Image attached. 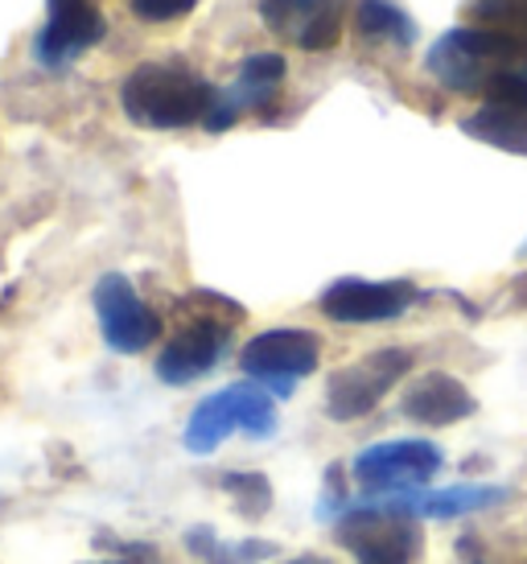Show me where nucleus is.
Wrapping results in <instances>:
<instances>
[{
    "label": "nucleus",
    "instance_id": "22",
    "mask_svg": "<svg viewBox=\"0 0 527 564\" xmlns=\"http://www.w3.org/2000/svg\"><path fill=\"white\" fill-rule=\"evenodd\" d=\"M519 75H524V79H527V63H524V66H519Z\"/></svg>",
    "mask_w": 527,
    "mask_h": 564
},
{
    "label": "nucleus",
    "instance_id": "9",
    "mask_svg": "<svg viewBox=\"0 0 527 564\" xmlns=\"http://www.w3.org/2000/svg\"><path fill=\"white\" fill-rule=\"evenodd\" d=\"M264 25L293 46L322 54L334 50L346 21V0H260Z\"/></svg>",
    "mask_w": 527,
    "mask_h": 564
},
{
    "label": "nucleus",
    "instance_id": "14",
    "mask_svg": "<svg viewBox=\"0 0 527 564\" xmlns=\"http://www.w3.org/2000/svg\"><path fill=\"white\" fill-rule=\"evenodd\" d=\"M235 429H239V383H232V388H223V392H215V395H206V400L194 408L186 433H182V445H186L190 454L206 457V454H215Z\"/></svg>",
    "mask_w": 527,
    "mask_h": 564
},
{
    "label": "nucleus",
    "instance_id": "7",
    "mask_svg": "<svg viewBox=\"0 0 527 564\" xmlns=\"http://www.w3.org/2000/svg\"><path fill=\"white\" fill-rule=\"evenodd\" d=\"M95 317L104 329V343L116 355H140L144 346L161 338V317L137 297L132 281L120 272H108L95 284Z\"/></svg>",
    "mask_w": 527,
    "mask_h": 564
},
{
    "label": "nucleus",
    "instance_id": "5",
    "mask_svg": "<svg viewBox=\"0 0 527 564\" xmlns=\"http://www.w3.org/2000/svg\"><path fill=\"white\" fill-rule=\"evenodd\" d=\"M408 371H412V350H404V346L372 350L367 359L351 362V367H342V371L330 376L326 412L334 421H358V416H367Z\"/></svg>",
    "mask_w": 527,
    "mask_h": 564
},
{
    "label": "nucleus",
    "instance_id": "19",
    "mask_svg": "<svg viewBox=\"0 0 527 564\" xmlns=\"http://www.w3.org/2000/svg\"><path fill=\"white\" fill-rule=\"evenodd\" d=\"M223 490L235 495L239 511L251 519H260L264 511H268V502H272V486H268L264 474H227V478H223Z\"/></svg>",
    "mask_w": 527,
    "mask_h": 564
},
{
    "label": "nucleus",
    "instance_id": "18",
    "mask_svg": "<svg viewBox=\"0 0 527 564\" xmlns=\"http://www.w3.org/2000/svg\"><path fill=\"white\" fill-rule=\"evenodd\" d=\"M186 549L206 564H251V561H268L272 556V544H260V540H244V544H223L211 528H194L186 535Z\"/></svg>",
    "mask_w": 527,
    "mask_h": 564
},
{
    "label": "nucleus",
    "instance_id": "3",
    "mask_svg": "<svg viewBox=\"0 0 527 564\" xmlns=\"http://www.w3.org/2000/svg\"><path fill=\"white\" fill-rule=\"evenodd\" d=\"M218 310H223V314H239V305L218 301L211 314L190 317L186 326L178 329V338L157 355V379H161V383L186 388V383L202 379L206 371H215L218 362H223L227 346H232L235 317H218Z\"/></svg>",
    "mask_w": 527,
    "mask_h": 564
},
{
    "label": "nucleus",
    "instance_id": "10",
    "mask_svg": "<svg viewBox=\"0 0 527 564\" xmlns=\"http://www.w3.org/2000/svg\"><path fill=\"white\" fill-rule=\"evenodd\" d=\"M417 297V289L408 281H334L322 293V314L330 322H346V326H372V322H391L400 317Z\"/></svg>",
    "mask_w": 527,
    "mask_h": 564
},
{
    "label": "nucleus",
    "instance_id": "11",
    "mask_svg": "<svg viewBox=\"0 0 527 564\" xmlns=\"http://www.w3.org/2000/svg\"><path fill=\"white\" fill-rule=\"evenodd\" d=\"M284 83V58L280 54H251L248 63L239 66V75L227 91H215V104L206 111V132H227L239 120V111L268 108L272 95Z\"/></svg>",
    "mask_w": 527,
    "mask_h": 564
},
{
    "label": "nucleus",
    "instance_id": "13",
    "mask_svg": "<svg viewBox=\"0 0 527 564\" xmlns=\"http://www.w3.org/2000/svg\"><path fill=\"white\" fill-rule=\"evenodd\" d=\"M474 395L462 379L445 376V371H429L408 383L404 392V416L417 424H429V429H445V424H458L465 416H474Z\"/></svg>",
    "mask_w": 527,
    "mask_h": 564
},
{
    "label": "nucleus",
    "instance_id": "16",
    "mask_svg": "<svg viewBox=\"0 0 527 564\" xmlns=\"http://www.w3.org/2000/svg\"><path fill=\"white\" fill-rule=\"evenodd\" d=\"M462 21L470 30H486L527 46V0H465Z\"/></svg>",
    "mask_w": 527,
    "mask_h": 564
},
{
    "label": "nucleus",
    "instance_id": "4",
    "mask_svg": "<svg viewBox=\"0 0 527 564\" xmlns=\"http://www.w3.org/2000/svg\"><path fill=\"white\" fill-rule=\"evenodd\" d=\"M318 359H322V343L310 329H264L239 355L251 383L268 388L280 400L293 395V388L305 376H313Z\"/></svg>",
    "mask_w": 527,
    "mask_h": 564
},
{
    "label": "nucleus",
    "instance_id": "17",
    "mask_svg": "<svg viewBox=\"0 0 527 564\" xmlns=\"http://www.w3.org/2000/svg\"><path fill=\"white\" fill-rule=\"evenodd\" d=\"M355 25L367 42H391V46H412L417 42L412 17L396 9L391 0H363L355 13Z\"/></svg>",
    "mask_w": 527,
    "mask_h": 564
},
{
    "label": "nucleus",
    "instance_id": "20",
    "mask_svg": "<svg viewBox=\"0 0 527 564\" xmlns=\"http://www.w3.org/2000/svg\"><path fill=\"white\" fill-rule=\"evenodd\" d=\"M132 4V13L140 21H149V25H165V21H178V17H186L198 0H128Z\"/></svg>",
    "mask_w": 527,
    "mask_h": 564
},
{
    "label": "nucleus",
    "instance_id": "23",
    "mask_svg": "<svg viewBox=\"0 0 527 564\" xmlns=\"http://www.w3.org/2000/svg\"><path fill=\"white\" fill-rule=\"evenodd\" d=\"M104 564H120V561H104Z\"/></svg>",
    "mask_w": 527,
    "mask_h": 564
},
{
    "label": "nucleus",
    "instance_id": "15",
    "mask_svg": "<svg viewBox=\"0 0 527 564\" xmlns=\"http://www.w3.org/2000/svg\"><path fill=\"white\" fill-rule=\"evenodd\" d=\"M462 132L482 144H495L503 153L527 158V108H507V104H486L474 116L462 120Z\"/></svg>",
    "mask_w": 527,
    "mask_h": 564
},
{
    "label": "nucleus",
    "instance_id": "21",
    "mask_svg": "<svg viewBox=\"0 0 527 564\" xmlns=\"http://www.w3.org/2000/svg\"><path fill=\"white\" fill-rule=\"evenodd\" d=\"M284 564H334V561H326V556H293V561Z\"/></svg>",
    "mask_w": 527,
    "mask_h": 564
},
{
    "label": "nucleus",
    "instance_id": "8",
    "mask_svg": "<svg viewBox=\"0 0 527 564\" xmlns=\"http://www.w3.org/2000/svg\"><path fill=\"white\" fill-rule=\"evenodd\" d=\"M338 540L355 552L358 564H412L420 556L417 519L384 516V511L358 507V502L342 516Z\"/></svg>",
    "mask_w": 527,
    "mask_h": 564
},
{
    "label": "nucleus",
    "instance_id": "6",
    "mask_svg": "<svg viewBox=\"0 0 527 564\" xmlns=\"http://www.w3.org/2000/svg\"><path fill=\"white\" fill-rule=\"evenodd\" d=\"M445 454L433 441L404 437L372 445L355 457V478L367 495H396V490H420L437 470H441Z\"/></svg>",
    "mask_w": 527,
    "mask_h": 564
},
{
    "label": "nucleus",
    "instance_id": "2",
    "mask_svg": "<svg viewBox=\"0 0 527 564\" xmlns=\"http://www.w3.org/2000/svg\"><path fill=\"white\" fill-rule=\"evenodd\" d=\"M524 63H527L524 42H512V37H498V33H486V30H470V25H458L445 37H437L429 58H424L429 75L441 87L462 95L486 91L498 75L519 70Z\"/></svg>",
    "mask_w": 527,
    "mask_h": 564
},
{
    "label": "nucleus",
    "instance_id": "1",
    "mask_svg": "<svg viewBox=\"0 0 527 564\" xmlns=\"http://www.w3.org/2000/svg\"><path fill=\"white\" fill-rule=\"evenodd\" d=\"M120 104L140 128H190L206 120L215 87L182 63H140L120 87Z\"/></svg>",
    "mask_w": 527,
    "mask_h": 564
},
{
    "label": "nucleus",
    "instance_id": "12",
    "mask_svg": "<svg viewBox=\"0 0 527 564\" xmlns=\"http://www.w3.org/2000/svg\"><path fill=\"white\" fill-rule=\"evenodd\" d=\"M104 13L95 9L92 0L83 4H66V9H50L46 25L33 42V54L42 66H66L71 58H78L83 50H92L104 42Z\"/></svg>",
    "mask_w": 527,
    "mask_h": 564
}]
</instances>
